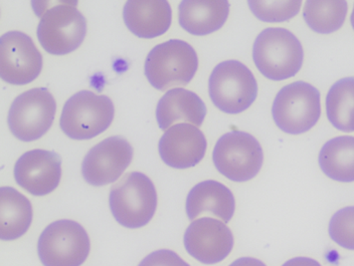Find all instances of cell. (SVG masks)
Masks as SVG:
<instances>
[{
  "mask_svg": "<svg viewBox=\"0 0 354 266\" xmlns=\"http://www.w3.org/2000/svg\"><path fill=\"white\" fill-rule=\"evenodd\" d=\"M77 1L54 2L49 8H35L41 18L37 37L41 46L53 55H66L81 46L87 34L86 18Z\"/></svg>",
  "mask_w": 354,
  "mask_h": 266,
  "instance_id": "1",
  "label": "cell"
},
{
  "mask_svg": "<svg viewBox=\"0 0 354 266\" xmlns=\"http://www.w3.org/2000/svg\"><path fill=\"white\" fill-rule=\"evenodd\" d=\"M253 60L266 78L283 81L298 74L304 49L296 35L285 28H267L253 45Z\"/></svg>",
  "mask_w": 354,
  "mask_h": 266,
  "instance_id": "2",
  "label": "cell"
},
{
  "mask_svg": "<svg viewBox=\"0 0 354 266\" xmlns=\"http://www.w3.org/2000/svg\"><path fill=\"white\" fill-rule=\"evenodd\" d=\"M198 57L192 45L171 39L156 45L145 63V74L151 85L160 91L183 87L194 79Z\"/></svg>",
  "mask_w": 354,
  "mask_h": 266,
  "instance_id": "3",
  "label": "cell"
},
{
  "mask_svg": "<svg viewBox=\"0 0 354 266\" xmlns=\"http://www.w3.org/2000/svg\"><path fill=\"white\" fill-rule=\"evenodd\" d=\"M156 206V186L142 172H129L111 188V211L122 227L140 229L147 226L153 218Z\"/></svg>",
  "mask_w": 354,
  "mask_h": 266,
  "instance_id": "4",
  "label": "cell"
},
{
  "mask_svg": "<svg viewBox=\"0 0 354 266\" xmlns=\"http://www.w3.org/2000/svg\"><path fill=\"white\" fill-rule=\"evenodd\" d=\"M115 107L111 98L92 91H80L63 107L61 130L73 140H90L105 132L113 123Z\"/></svg>",
  "mask_w": 354,
  "mask_h": 266,
  "instance_id": "5",
  "label": "cell"
},
{
  "mask_svg": "<svg viewBox=\"0 0 354 266\" xmlns=\"http://www.w3.org/2000/svg\"><path fill=\"white\" fill-rule=\"evenodd\" d=\"M321 113V93L304 81L281 89L272 107L277 126L290 135H299L314 128Z\"/></svg>",
  "mask_w": 354,
  "mask_h": 266,
  "instance_id": "6",
  "label": "cell"
},
{
  "mask_svg": "<svg viewBox=\"0 0 354 266\" xmlns=\"http://www.w3.org/2000/svg\"><path fill=\"white\" fill-rule=\"evenodd\" d=\"M208 88L213 104L230 115L244 112L258 95L255 76L246 65L237 60L218 64L211 73Z\"/></svg>",
  "mask_w": 354,
  "mask_h": 266,
  "instance_id": "7",
  "label": "cell"
},
{
  "mask_svg": "<svg viewBox=\"0 0 354 266\" xmlns=\"http://www.w3.org/2000/svg\"><path fill=\"white\" fill-rule=\"evenodd\" d=\"M37 249L44 266H81L90 254V238L75 220H57L41 233Z\"/></svg>",
  "mask_w": 354,
  "mask_h": 266,
  "instance_id": "8",
  "label": "cell"
},
{
  "mask_svg": "<svg viewBox=\"0 0 354 266\" xmlns=\"http://www.w3.org/2000/svg\"><path fill=\"white\" fill-rule=\"evenodd\" d=\"M264 161V153L257 139L242 131L224 134L213 150V163L220 174L233 181L254 179Z\"/></svg>",
  "mask_w": 354,
  "mask_h": 266,
  "instance_id": "9",
  "label": "cell"
},
{
  "mask_svg": "<svg viewBox=\"0 0 354 266\" xmlns=\"http://www.w3.org/2000/svg\"><path fill=\"white\" fill-rule=\"evenodd\" d=\"M57 104L46 88H34L19 95L8 112V127L20 141L32 142L45 135L55 118Z\"/></svg>",
  "mask_w": 354,
  "mask_h": 266,
  "instance_id": "10",
  "label": "cell"
},
{
  "mask_svg": "<svg viewBox=\"0 0 354 266\" xmlns=\"http://www.w3.org/2000/svg\"><path fill=\"white\" fill-rule=\"evenodd\" d=\"M43 57L32 38L20 31H9L0 38V76L12 85H26L39 76Z\"/></svg>",
  "mask_w": 354,
  "mask_h": 266,
  "instance_id": "11",
  "label": "cell"
},
{
  "mask_svg": "<svg viewBox=\"0 0 354 266\" xmlns=\"http://www.w3.org/2000/svg\"><path fill=\"white\" fill-rule=\"evenodd\" d=\"M133 149L127 139L113 136L93 147L82 163L88 185L103 186L117 181L131 163Z\"/></svg>",
  "mask_w": 354,
  "mask_h": 266,
  "instance_id": "12",
  "label": "cell"
},
{
  "mask_svg": "<svg viewBox=\"0 0 354 266\" xmlns=\"http://www.w3.org/2000/svg\"><path fill=\"white\" fill-rule=\"evenodd\" d=\"M186 251L203 265H216L231 254L232 231L225 222L206 217L195 220L185 233Z\"/></svg>",
  "mask_w": 354,
  "mask_h": 266,
  "instance_id": "13",
  "label": "cell"
},
{
  "mask_svg": "<svg viewBox=\"0 0 354 266\" xmlns=\"http://www.w3.org/2000/svg\"><path fill=\"white\" fill-rule=\"evenodd\" d=\"M61 165L62 160L55 152L32 150L22 154L15 163V181L31 195L51 194L60 183Z\"/></svg>",
  "mask_w": 354,
  "mask_h": 266,
  "instance_id": "14",
  "label": "cell"
},
{
  "mask_svg": "<svg viewBox=\"0 0 354 266\" xmlns=\"http://www.w3.org/2000/svg\"><path fill=\"white\" fill-rule=\"evenodd\" d=\"M207 150V141L198 127L176 124L163 134L158 143L161 160L177 170L189 169L201 163Z\"/></svg>",
  "mask_w": 354,
  "mask_h": 266,
  "instance_id": "15",
  "label": "cell"
},
{
  "mask_svg": "<svg viewBox=\"0 0 354 266\" xmlns=\"http://www.w3.org/2000/svg\"><path fill=\"white\" fill-rule=\"evenodd\" d=\"M122 15L129 31L145 39L162 35L171 24V8L165 0H129Z\"/></svg>",
  "mask_w": 354,
  "mask_h": 266,
  "instance_id": "16",
  "label": "cell"
},
{
  "mask_svg": "<svg viewBox=\"0 0 354 266\" xmlns=\"http://www.w3.org/2000/svg\"><path fill=\"white\" fill-rule=\"evenodd\" d=\"M235 213V197L223 184L204 181L190 190L186 199V213L190 220L202 215H210L223 222H229Z\"/></svg>",
  "mask_w": 354,
  "mask_h": 266,
  "instance_id": "17",
  "label": "cell"
},
{
  "mask_svg": "<svg viewBox=\"0 0 354 266\" xmlns=\"http://www.w3.org/2000/svg\"><path fill=\"white\" fill-rule=\"evenodd\" d=\"M207 109L198 95L183 88L170 89L161 97L156 106L158 127L167 131L176 123H192L201 127L205 119Z\"/></svg>",
  "mask_w": 354,
  "mask_h": 266,
  "instance_id": "18",
  "label": "cell"
},
{
  "mask_svg": "<svg viewBox=\"0 0 354 266\" xmlns=\"http://www.w3.org/2000/svg\"><path fill=\"white\" fill-rule=\"evenodd\" d=\"M229 8L227 0H185L179 4V24L192 35H208L225 24Z\"/></svg>",
  "mask_w": 354,
  "mask_h": 266,
  "instance_id": "19",
  "label": "cell"
},
{
  "mask_svg": "<svg viewBox=\"0 0 354 266\" xmlns=\"http://www.w3.org/2000/svg\"><path fill=\"white\" fill-rule=\"evenodd\" d=\"M33 220L31 202L11 186L0 188V238L15 240L27 233Z\"/></svg>",
  "mask_w": 354,
  "mask_h": 266,
  "instance_id": "20",
  "label": "cell"
},
{
  "mask_svg": "<svg viewBox=\"0 0 354 266\" xmlns=\"http://www.w3.org/2000/svg\"><path fill=\"white\" fill-rule=\"evenodd\" d=\"M319 163L333 181H354V137L340 136L326 142L319 152Z\"/></svg>",
  "mask_w": 354,
  "mask_h": 266,
  "instance_id": "21",
  "label": "cell"
},
{
  "mask_svg": "<svg viewBox=\"0 0 354 266\" xmlns=\"http://www.w3.org/2000/svg\"><path fill=\"white\" fill-rule=\"evenodd\" d=\"M326 115L335 128L354 132V77L340 79L328 91Z\"/></svg>",
  "mask_w": 354,
  "mask_h": 266,
  "instance_id": "22",
  "label": "cell"
},
{
  "mask_svg": "<svg viewBox=\"0 0 354 266\" xmlns=\"http://www.w3.org/2000/svg\"><path fill=\"white\" fill-rule=\"evenodd\" d=\"M347 2L319 1L308 0L304 8V18L312 30L319 34H330L337 31L346 21Z\"/></svg>",
  "mask_w": 354,
  "mask_h": 266,
  "instance_id": "23",
  "label": "cell"
},
{
  "mask_svg": "<svg viewBox=\"0 0 354 266\" xmlns=\"http://www.w3.org/2000/svg\"><path fill=\"white\" fill-rule=\"evenodd\" d=\"M249 8L258 19L264 22H283L292 19L301 9V0L295 1H256L250 0Z\"/></svg>",
  "mask_w": 354,
  "mask_h": 266,
  "instance_id": "24",
  "label": "cell"
},
{
  "mask_svg": "<svg viewBox=\"0 0 354 266\" xmlns=\"http://www.w3.org/2000/svg\"><path fill=\"white\" fill-rule=\"evenodd\" d=\"M328 233L339 247L354 250V206H347L333 215Z\"/></svg>",
  "mask_w": 354,
  "mask_h": 266,
  "instance_id": "25",
  "label": "cell"
},
{
  "mask_svg": "<svg viewBox=\"0 0 354 266\" xmlns=\"http://www.w3.org/2000/svg\"><path fill=\"white\" fill-rule=\"evenodd\" d=\"M138 266H190L176 252L160 249L151 252Z\"/></svg>",
  "mask_w": 354,
  "mask_h": 266,
  "instance_id": "26",
  "label": "cell"
},
{
  "mask_svg": "<svg viewBox=\"0 0 354 266\" xmlns=\"http://www.w3.org/2000/svg\"><path fill=\"white\" fill-rule=\"evenodd\" d=\"M282 266H322L317 260L308 258H295L290 259Z\"/></svg>",
  "mask_w": 354,
  "mask_h": 266,
  "instance_id": "27",
  "label": "cell"
},
{
  "mask_svg": "<svg viewBox=\"0 0 354 266\" xmlns=\"http://www.w3.org/2000/svg\"><path fill=\"white\" fill-rule=\"evenodd\" d=\"M229 266H267L263 261L253 258H242L234 261Z\"/></svg>",
  "mask_w": 354,
  "mask_h": 266,
  "instance_id": "28",
  "label": "cell"
},
{
  "mask_svg": "<svg viewBox=\"0 0 354 266\" xmlns=\"http://www.w3.org/2000/svg\"><path fill=\"white\" fill-rule=\"evenodd\" d=\"M351 25H353V27L354 29V8H353V13H351Z\"/></svg>",
  "mask_w": 354,
  "mask_h": 266,
  "instance_id": "29",
  "label": "cell"
}]
</instances>
